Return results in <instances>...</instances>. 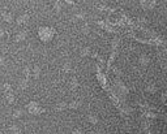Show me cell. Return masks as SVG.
<instances>
[{"instance_id":"5b68a950","label":"cell","mask_w":167,"mask_h":134,"mask_svg":"<svg viewBox=\"0 0 167 134\" xmlns=\"http://www.w3.org/2000/svg\"><path fill=\"white\" fill-rule=\"evenodd\" d=\"M90 53V48L89 47H84L82 50H81V55L82 56H86V55H89Z\"/></svg>"},{"instance_id":"6da1fadb","label":"cell","mask_w":167,"mask_h":134,"mask_svg":"<svg viewBox=\"0 0 167 134\" xmlns=\"http://www.w3.org/2000/svg\"><path fill=\"white\" fill-rule=\"evenodd\" d=\"M38 35L42 40H50L54 37V30L51 28H42L38 31Z\"/></svg>"},{"instance_id":"3957f363","label":"cell","mask_w":167,"mask_h":134,"mask_svg":"<svg viewBox=\"0 0 167 134\" xmlns=\"http://www.w3.org/2000/svg\"><path fill=\"white\" fill-rule=\"evenodd\" d=\"M87 121H89L91 125H97L99 122V117L97 115H89L87 116Z\"/></svg>"},{"instance_id":"8992f818","label":"cell","mask_w":167,"mask_h":134,"mask_svg":"<svg viewBox=\"0 0 167 134\" xmlns=\"http://www.w3.org/2000/svg\"><path fill=\"white\" fill-rule=\"evenodd\" d=\"M155 90V87H154V85H152V83H150V85H148L146 86V91H149V92H153Z\"/></svg>"},{"instance_id":"7a4b0ae2","label":"cell","mask_w":167,"mask_h":134,"mask_svg":"<svg viewBox=\"0 0 167 134\" xmlns=\"http://www.w3.org/2000/svg\"><path fill=\"white\" fill-rule=\"evenodd\" d=\"M9 133L11 134H21V128H20L19 125L12 124L9 126Z\"/></svg>"},{"instance_id":"ba28073f","label":"cell","mask_w":167,"mask_h":134,"mask_svg":"<svg viewBox=\"0 0 167 134\" xmlns=\"http://www.w3.org/2000/svg\"><path fill=\"white\" fill-rule=\"evenodd\" d=\"M89 134H99V133H98V131H90Z\"/></svg>"},{"instance_id":"277c9868","label":"cell","mask_w":167,"mask_h":134,"mask_svg":"<svg viewBox=\"0 0 167 134\" xmlns=\"http://www.w3.org/2000/svg\"><path fill=\"white\" fill-rule=\"evenodd\" d=\"M21 116H22V110H16L15 112H13L12 117H13V119H20Z\"/></svg>"},{"instance_id":"52a82bcc","label":"cell","mask_w":167,"mask_h":134,"mask_svg":"<svg viewBox=\"0 0 167 134\" xmlns=\"http://www.w3.org/2000/svg\"><path fill=\"white\" fill-rule=\"evenodd\" d=\"M72 134H82V130H81L80 128H76V129H73Z\"/></svg>"}]
</instances>
